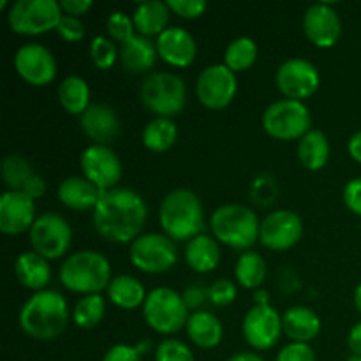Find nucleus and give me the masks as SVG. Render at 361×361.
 I'll list each match as a JSON object with an SVG mask.
<instances>
[{"label": "nucleus", "mask_w": 361, "mask_h": 361, "mask_svg": "<svg viewBox=\"0 0 361 361\" xmlns=\"http://www.w3.org/2000/svg\"><path fill=\"white\" fill-rule=\"evenodd\" d=\"M155 361H196L189 345L176 338H166L155 349Z\"/></svg>", "instance_id": "39"}, {"label": "nucleus", "mask_w": 361, "mask_h": 361, "mask_svg": "<svg viewBox=\"0 0 361 361\" xmlns=\"http://www.w3.org/2000/svg\"><path fill=\"white\" fill-rule=\"evenodd\" d=\"M176 137H178L176 123L173 122V118H162V116H155L152 122H148L141 134L145 148L154 154L168 152L176 143Z\"/></svg>", "instance_id": "31"}, {"label": "nucleus", "mask_w": 361, "mask_h": 361, "mask_svg": "<svg viewBox=\"0 0 361 361\" xmlns=\"http://www.w3.org/2000/svg\"><path fill=\"white\" fill-rule=\"evenodd\" d=\"M85 178L90 180L101 192L116 189L122 180V162L115 150L104 145H90L80 159Z\"/></svg>", "instance_id": "14"}, {"label": "nucleus", "mask_w": 361, "mask_h": 361, "mask_svg": "<svg viewBox=\"0 0 361 361\" xmlns=\"http://www.w3.org/2000/svg\"><path fill=\"white\" fill-rule=\"evenodd\" d=\"M303 32L317 48H331L342 35V21L330 4H314L303 14Z\"/></svg>", "instance_id": "18"}, {"label": "nucleus", "mask_w": 361, "mask_h": 361, "mask_svg": "<svg viewBox=\"0 0 361 361\" xmlns=\"http://www.w3.org/2000/svg\"><path fill=\"white\" fill-rule=\"evenodd\" d=\"M210 228L214 238L233 250L247 252L259 242L261 222L245 204H222L212 214Z\"/></svg>", "instance_id": "5"}, {"label": "nucleus", "mask_w": 361, "mask_h": 361, "mask_svg": "<svg viewBox=\"0 0 361 361\" xmlns=\"http://www.w3.org/2000/svg\"><path fill=\"white\" fill-rule=\"evenodd\" d=\"M243 337L250 348L257 351L271 349L284 334L282 316L271 305H254L243 317Z\"/></svg>", "instance_id": "15"}, {"label": "nucleus", "mask_w": 361, "mask_h": 361, "mask_svg": "<svg viewBox=\"0 0 361 361\" xmlns=\"http://www.w3.org/2000/svg\"><path fill=\"white\" fill-rule=\"evenodd\" d=\"M32 164L23 155H7L2 162V180L7 190H23L28 180L34 176Z\"/></svg>", "instance_id": "36"}, {"label": "nucleus", "mask_w": 361, "mask_h": 361, "mask_svg": "<svg viewBox=\"0 0 361 361\" xmlns=\"http://www.w3.org/2000/svg\"><path fill=\"white\" fill-rule=\"evenodd\" d=\"M157 56L159 53L155 42L150 37H145L140 34L120 48V62H122L123 69L133 74L150 71L155 66Z\"/></svg>", "instance_id": "26"}, {"label": "nucleus", "mask_w": 361, "mask_h": 361, "mask_svg": "<svg viewBox=\"0 0 361 361\" xmlns=\"http://www.w3.org/2000/svg\"><path fill=\"white\" fill-rule=\"evenodd\" d=\"M62 16L56 0H18L9 7L7 23L18 35H39L56 30Z\"/></svg>", "instance_id": "9"}, {"label": "nucleus", "mask_w": 361, "mask_h": 361, "mask_svg": "<svg viewBox=\"0 0 361 361\" xmlns=\"http://www.w3.org/2000/svg\"><path fill=\"white\" fill-rule=\"evenodd\" d=\"M60 7H62L63 14L80 18L85 16V14L94 7V2H92V0H62V2H60Z\"/></svg>", "instance_id": "47"}, {"label": "nucleus", "mask_w": 361, "mask_h": 361, "mask_svg": "<svg viewBox=\"0 0 361 361\" xmlns=\"http://www.w3.org/2000/svg\"><path fill=\"white\" fill-rule=\"evenodd\" d=\"M148 210L143 197L133 189L116 187L101 192L92 212L95 231L113 243H133L141 236Z\"/></svg>", "instance_id": "1"}, {"label": "nucleus", "mask_w": 361, "mask_h": 361, "mask_svg": "<svg viewBox=\"0 0 361 361\" xmlns=\"http://www.w3.org/2000/svg\"><path fill=\"white\" fill-rule=\"evenodd\" d=\"M257 60V44L250 37H236L229 42L224 53V66L233 73H243L250 69Z\"/></svg>", "instance_id": "34"}, {"label": "nucleus", "mask_w": 361, "mask_h": 361, "mask_svg": "<svg viewBox=\"0 0 361 361\" xmlns=\"http://www.w3.org/2000/svg\"><path fill=\"white\" fill-rule=\"evenodd\" d=\"M80 126L85 136L90 137L94 145L109 147L120 134L118 115L108 104H90V108L80 116Z\"/></svg>", "instance_id": "21"}, {"label": "nucleus", "mask_w": 361, "mask_h": 361, "mask_svg": "<svg viewBox=\"0 0 361 361\" xmlns=\"http://www.w3.org/2000/svg\"><path fill=\"white\" fill-rule=\"evenodd\" d=\"M275 361H316V353L309 344L291 342L282 348Z\"/></svg>", "instance_id": "43"}, {"label": "nucleus", "mask_w": 361, "mask_h": 361, "mask_svg": "<svg viewBox=\"0 0 361 361\" xmlns=\"http://www.w3.org/2000/svg\"><path fill=\"white\" fill-rule=\"evenodd\" d=\"M228 361H264L261 358L259 355H256V353H236V355H233L231 358H228Z\"/></svg>", "instance_id": "51"}, {"label": "nucleus", "mask_w": 361, "mask_h": 361, "mask_svg": "<svg viewBox=\"0 0 361 361\" xmlns=\"http://www.w3.org/2000/svg\"><path fill=\"white\" fill-rule=\"evenodd\" d=\"M63 288L80 295H101L111 282V264L97 250H80L63 261L59 271Z\"/></svg>", "instance_id": "4"}, {"label": "nucleus", "mask_w": 361, "mask_h": 361, "mask_svg": "<svg viewBox=\"0 0 361 361\" xmlns=\"http://www.w3.org/2000/svg\"><path fill=\"white\" fill-rule=\"evenodd\" d=\"M345 361H361V356H351V358H348Z\"/></svg>", "instance_id": "53"}, {"label": "nucleus", "mask_w": 361, "mask_h": 361, "mask_svg": "<svg viewBox=\"0 0 361 361\" xmlns=\"http://www.w3.org/2000/svg\"><path fill=\"white\" fill-rule=\"evenodd\" d=\"M99 197H101V190L85 176H69L59 187V200L69 210L94 212Z\"/></svg>", "instance_id": "23"}, {"label": "nucleus", "mask_w": 361, "mask_h": 361, "mask_svg": "<svg viewBox=\"0 0 361 361\" xmlns=\"http://www.w3.org/2000/svg\"><path fill=\"white\" fill-rule=\"evenodd\" d=\"M130 263L143 274H166L178 263L176 245L164 233H147L130 243Z\"/></svg>", "instance_id": "10"}, {"label": "nucleus", "mask_w": 361, "mask_h": 361, "mask_svg": "<svg viewBox=\"0 0 361 361\" xmlns=\"http://www.w3.org/2000/svg\"><path fill=\"white\" fill-rule=\"evenodd\" d=\"M118 49L115 42L104 35H97L90 42V59L94 66L101 71H108L118 59Z\"/></svg>", "instance_id": "37"}, {"label": "nucleus", "mask_w": 361, "mask_h": 361, "mask_svg": "<svg viewBox=\"0 0 361 361\" xmlns=\"http://www.w3.org/2000/svg\"><path fill=\"white\" fill-rule=\"evenodd\" d=\"M238 90L236 74L224 63L204 67L196 81V94L201 104L208 109H224L235 99Z\"/></svg>", "instance_id": "12"}, {"label": "nucleus", "mask_w": 361, "mask_h": 361, "mask_svg": "<svg viewBox=\"0 0 361 361\" xmlns=\"http://www.w3.org/2000/svg\"><path fill=\"white\" fill-rule=\"evenodd\" d=\"M236 293L238 289H236L235 282L228 281V279H219L208 288V300L215 307H228L236 300Z\"/></svg>", "instance_id": "40"}, {"label": "nucleus", "mask_w": 361, "mask_h": 361, "mask_svg": "<svg viewBox=\"0 0 361 361\" xmlns=\"http://www.w3.org/2000/svg\"><path fill=\"white\" fill-rule=\"evenodd\" d=\"M182 298L183 302H185L187 309L194 310L197 309V307L203 305L204 300L208 298V289L201 288V286H190V288H187L185 291H183Z\"/></svg>", "instance_id": "46"}, {"label": "nucleus", "mask_w": 361, "mask_h": 361, "mask_svg": "<svg viewBox=\"0 0 361 361\" xmlns=\"http://www.w3.org/2000/svg\"><path fill=\"white\" fill-rule=\"evenodd\" d=\"M275 83L286 99L305 101L312 97L321 85L317 67L305 59H289L277 69Z\"/></svg>", "instance_id": "13"}, {"label": "nucleus", "mask_w": 361, "mask_h": 361, "mask_svg": "<svg viewBox=\"0 0 361 361\" xmlns=\"http://www.w3.org/2000/svg\"><path fill=\"white\" fill-rule=\"evenodd\" d=\"M6 7H7V2L6 0H2V2H0V9H6Z\"/></svg>", "instance_id": "54"}, {"label": "nucleus", "mask_w": 361, "mask_h": 361, "mask_svg": "<svg viewBox=\"0 0 361 361\" xmlns=\"http://www.w3.org/2000/svg\"><path fill=\"white\" fill-rule=\"evenodd\" d=\"M171 13L183 20H196L207 11L208 4L204 0H168Z\"/></svg>", "instance_id": "41"}, {"label": "nucleus", "mask_w": 361, "mask_h": 361, "mask_svg": "<svg viewBox=\"0 0 361 361\" xmlns=\"http://www.w3.org/2000/svg\"><path fill=\"white\" fill-rule=\"evenodd\" d=\"M282 328H284V334L293 342L309 344V342H312L319 335L321 319L309 307L296 305L284 312V316H282Z\"/></svg>", "instance_id": "22"}, {"label": "nucleus", "mask_w": 361, "mask_h": 361, "mask_svg": "<svg viewBox=\"0 0 361 361\" xmlns=\"http://www.w3.org/2000/svg\"><path fill=\"white\" fill-rule=\"evenodd\" d=\"M185 263L197 274H210L221 263V249L214 236L197 235L185 245Z\"/></svg>", "instance_id": "28"}, {"label": "nucleus", "mask_w": 361, "mask_h": 361, "mask_svg": "<svg viewBox=\"0 0 361 361\" xmlns=\"http://www.w3.org/2000/svg\"><path fill=\"white\" fill-rule=\"evenodd\" d=\"M348 345L351 349L353 356H361V321L351 328L348 337Z\"/></svg>", "instance_id": "49"}, {"label": "nucleus", "mask_w": 361, "mask_h": 361, "mask_svg": "<svg viewBox=\"0 0 361 361\" xmlns=\"http://www.w3.org/2000/svg\"><path fill=\"white\" fill-rule=\"evenodd\" d=\"M189 309L182 295L175 289L155 288L143 303V317L148 326L161 335H171L182 330L189 319Z\"/></svg>", "instance_id": "8"}, {"label": "nucleus", "mask_w": 361, "mask_h": 361, "mask_svg": "<svg viewBox=\"0 0 361 361\" xmlns=\"http://www.w3.org/2000/svg\"><path fill=\"white\" fill-rule=\"evenodd\" d=\"M296 154H298L300 162L310 171L323 169L330 159V141H328L326 134L319 129H310L298 141Z\"/></svg>", "instance_id": "30"}, {"label": "nucleus", "mask_w": 361, "mask_h": 361, "mask_svg": "<svg viewBox=\"0 0 361 361\" xmlns=\"http://www.w3.org/2000/svg\"><path fill=\"white\" fill-rule=\"evenodd\" d=\"M60 106L71 115L81 116L90 108V88L80 76H67L59 85Z\"/></svg>", "instance_id": "32"}, {"label": "nucleus", "mask_w": 361, "mask_h": 361, "mask_svg": "<svg viewBox=\"0 0 361 361\" xmlns=\"http://www.w3.org/2000/svg\"><path fill=\"white\" fill-rule=\"evenodd\" d=\"M106 314V302L101 295H87L74 305L73 321L78 328L92 330L97 326Z\"/></svg>", "instance_id": "35"}, {"label": "nucleus", "mask_w": 361, "mask_h": 361, "mask_svg": "<svg viewBox=\"0 0 361 361\" xmlns=\"http://www.w3.org/2000/svg\"><path fill=\"white\" fill-rule=\"evenodd\" d=\"M14 274L20 284L30 291H44L51 281V268L48 259L39 256L37 252H21L14 263Z\"/></svg>", "instance_id": "24"}, {"label": "nucleus", "mask_w": 361, "mask_h": 361, "mask_svg": "<svg viewBox=\"0 0 361 361\" xmlns=\"http://www.w3.org/2000/svg\"><path fill=\"white\" fill-rule=\"evenodd\" d=\"M303 222L291 210H275L261 221L259 242L270 250H289L302 240Z\"/></svg>", "instance_id": "17"}, {"label": "nucleus", "mask_w": 361, "mask_h": 361, "mask_svg": "<svg viewBox=\"0 0 361 361\" xmlns=\"http://www.w3.org/2000/svg\"><path fill=\"white\" fill-rule=\"evenodd\" d=\"M106 28H108L111 41L120 42V44H126L137 35L133 18H129L122 11H115V13L109 14L108 20H106Z\"/></svg>", "instance_id": "38"}, {"label": "nucleus", "mask_w": 361, "mask_h": 361, "mask_svg": "<svg viewBox=\"0 0 361 361\" xmlns=\"http://www.w3.org/2000/svg\"><path fill=\"white\" fill-rule=\"evenodd\" d=\"M185 330L192 344L201 349H214L224 337V326L217 316L207 310H194L189 316Z\"/></svg>", "instance_id": "25"}, {"label": "nucleus", "mask_w": 361, "mask_h": 361, "mask_svg": "<svg viewBox=\"0 0 361 361\" xmlns=\"http://www.w3.org/2000/svg\"><path fill=\"white\" fill-rule=\"evenodd\" d=\"M348 150H349V155L361 164V130H358V133H355L351 137H349Z\"/></svg>", "instance_id": "50"}, {"label": "nucleus", "mask_w": 361, "mask_h": 361, "mask_svg": "<svg viewBox=\"0 0 361 361\" xmlns=\"http://www.w3.org/2000/svg\"><path fill=\"white\" fill-rule=\"evenodd\" d=\"M344 203L349 212L361 217V178L349 180L344 187Z\"/></svg>", "instance_id": "44"}, {"label": "nucleus", "mask_w": 361, "mask_h": 361, "mask_svg": "<svg viewBox=\"0 0 361 361\" xmlns=\"http://www.w3.org/2000/svg\"><path fill=\"white\" fill-rule=\"evenodd\" d=\"M268 275L267 261L254 250H247L238 257L235 267V277L242 288L259 289L264 284Z\"/></svg>", "instance_id": "33"}, {"label": "nucleus", "mask_w": 361, "mask_h": 361, "mask_svg": "<svg viewBox=\"0 0 361 361\" xmlns=\"http://www.w3.org/2000/svg\"><path fill=\"white\" fill-rule=\"evenodd\" d=\"M21 192H25L28 197H32V200L35 201L37 197H41L42 194L46 192V182L39 175H34L28 180L27 185H25V189L21 190Z\"/></svg>", "instance_id": "48"}, {"label": "nucleus", "mask_w": 361, "mask_h": 361, "mask_svg": "<svg viewBox=\"0 0 361 361\" xmlns=\"http://www.w3.org/2000/svg\"><path fill=\"white\" fill-rule=\"evenodd\" d=\"M69 307L59 291L34 293L20 310V326L35 341H53L69 324Z\"/></svg>", "instance_id": "2"}, {"label": "nucleus", "mask_w": 361, "mask_h": 361, "mask_svg": "<svg viewBox=\"0 0 361 361\" xmlns=\"http://www.w3.org/2000/svg\"><path fill=\"white\" fill-rule=\"evenodd\" d=\"M261 123L264 133L275 140L300 141L312 127V115L305 102L281 99L264 109Z\"/></svg>", "instance_id": "7"}, {"label": "nucleus", "mask_w": 361, "mask_h": 361, "mask_svg": "<svg viewBox=\"0 0 361 361\" xmlns=\"http://www.w3.org/2000/svg\"><path fill=\"white\" fill-rule=\"evenodd\" d=\"M157 53L171 67H189L196 60L197 44L190 32L182 27H168L155 41Z\"/></svg>", "instance_id": "20"}, {"label": "nucleus", "mask_w": 361, "mask_h": 361, "mask_svg": "<svg viewBox=\"0 0 361 361\" xmlns=\"http://www.w3.org/2000/svg\"><path fill=\"white\" fill-rule=\"evenodd\" d=\"M28 235L34 252L48 261L66 256L73 242V229L69 222L55 212L39 215Z\"/></svg>", "instance_id": "11"}, {"label": "nucleus", "mask_w": 361, "mask_h": 361, "mask_svg": "<svg viewBox=\"0 0 361 361\" xmlns=\"http://www.w3.org/2000/svg\"><path fill=\"white\" fill-rule=\"evenodd\" d=\"M14 69L32 87H46L56 76V60L46 46L28 42L14 55Z\"/></svg>", "instance_id": "16"}, {"label": "nucleus", "mask_w": 361, "mask_h": 361, "mask_svg": "<svg viewBox=\"0 0 361 361\" xmlns=\"http://www.w3.org/2000/svg\"><path fill=\"white\" fill-rule=\"evenodd\" d=\"M169 9L168 2H161V0H154V2H141L137 4L136 9L133 13L134 27H136V34L145 35V37H154V35H161L162 32L168 28L169 25Z\"/></svg>", "instance_id": "27"}, {"label": "nucleus", "mask_w": 361, "mask_h": 361, "mask_svg": "<svg viewBox=\"0 0 361 361\" xmlns=\"http://www.w3.org/2000/svg\"><path fill=\"white\" fill-rule=\"evenodd\" d=\"M35 201L21 190H6L0 197V231L18 236L30 233L35 222Z\"/></svg>", "instance_id": "19"}, {"label": "nucleus", "mask_w": 361, "mask_h": 361, "mask_svg": "<svg viewBox=\"0 0 361 361\" xmlns=\"http://www.w3.org/2000/svg\"><path fill=\"white\" fill-rule=\"evenodd\" d=\"M102 361H141V355L133 345L116 344L111 349H108Z\"/></svg>", "instance_id": "45"}, {"label": "nucleus", "mask_w": 361, "mask_h": 361, "mask_svg": "<svg viewBox=\"0 0 361 361\" xmlns=\"http://www.w3.org/2000/svg\"><path fill=\"white\" fill-rule=\"evenodd\" d=\"M109 302L123 310H134L137 307H143L147 300V291L143 284L136 277L130 275H116L111 279L108 286Z\"/></svg>", "instance_id": "29"}, {"label": "nucleus", "mask_w": 361, "mask_h": 361, "mask_svg": "<svg viewBox=\"0 0 361 361\" xmlns=\"http://www.w3.org/2000/svg\"><path fill=\"white\" fill-rule=\"evenodd\" d=\"M353 298H355V307H356V310H358V312L361 314V282H360L358 286H356L355 296H353Z\"/></svg>", "instance_id": "52"}, {"label": "nucleus", "mask_w": 361, "mask_h": 361, "mask_svg": "<svg viewBox=\"0 0 361 361\" xmlns=\"http://www.w3.org/2000/svg\"><path fill=\"white\" fill-rule=\"evenodd\" d=\"M159 222L164 235L173 242H190L197 235H203V203L192 190H171L166 194L159 208Z\"/></svg>", "instance_id": "3"}, {"label": "nucleus", "mask_w": 361, "mask_h": 361, "mask_svg": "<svg viewBox=\"0 0 361 361\" xmlns=\"http://www.w3.org/2000/svg\"><path fill=\"white\" fill-rule=\"evenodd\" d=\"M60 37L67 42H80L85 37V25L81 23L80 18L69 16V14H63L62 20H60L59 27H56Z\"/></svg>", "instance_id": "42"}, {"label": "nucleus", "mask_w": 361, "mask_h": 361, "mask_svg": "<svg viewBox=\"0 0 361 361\" xmlns=\"http://www.w3.org/2000/svg\"><path fill=\"white\" fill-rule=\"evenodd\" d=\"M140 97L152 113L162 118H173L185 108V81L175 73H154L141 85Z\"/></svg>", "instance_id": "6"}]
</instances>
